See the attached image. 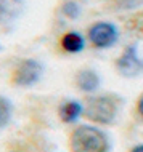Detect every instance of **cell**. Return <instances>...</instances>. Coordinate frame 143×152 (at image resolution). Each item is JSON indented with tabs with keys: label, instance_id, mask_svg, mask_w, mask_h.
Wrapping results in <instances>:
<instances>
[{
	"label": "cell",
	"instance_id": "1",
	"mask_svg": "<svg viewBox=\"0 0 143 152\" xmlns=\"http://www.w3.org/2000/svg\"><path fill=\"white\" fill-rule=\"evenodd\" d=\"M122 107V99L114 93L88 94L84 104V117L98 126L113 125L117 120Z\"/></svg>",
	"mask_w": 143,
	"mask_h": 152
},
{
	"label": "cell",
	"instance_id": "2",
	"mask_svg": "<svg viewBox=\"0 0 143 152\" xmlns=\"http://www.w3.org/2000/svg\"><path fill=\"white\" fill-rule=\"evenodd\" d=\"M69 152H109L111 141L98 125L80 123L69 131Z\"/></svg>",
	"mask_w": 143,
	"mask_h": 152
},
{
	"label": "cell",
	"instance_id": "3",
	"mask_svg": "<svg viewBox=\"0 0 143 152\" xmlns=\"http://www.w3.org/2000/svg\"><path fill=\"white\" fill-rule=\"evenodd\" d=\"M43 75V64L34 58H23L16 61L10 69L8 83L15 88H29L39 83Z\"/></svg>",
	"mask_w": 143,
	"mask_h": 152
},
{
	"label": "cell",
	"instance_id": "4",
	"mask_svg": "<svg viewBox=\"0 0 143 152\" xmlns=\"http://www.w3.org/2000/svg\"><path fill=\"white\" fill-rule=\"evenodd\" d=\"M85 39H87V43L95 50H108V48H113L119 40V29L114 23L95 21L88 26Z\"/></svg>",
	"mask_w": 143,
	"mask_h": 152
},
{
	"label": "cell",
	"instance_id": "5",
	"mask_svg": "<svg viewBox=\"0 0 143 152\" xmlns=\"http://www.w3.org/2000/svg\"><path fill=\"white\" fill-rule=\"evenodd\" d=\"M114 69L124 79H135L143 74V59L138 56L137 45L130 43L114 59Z\"/></svg>",
	"mask_w": 143,
	"mask_h": 152
},
{
	"label": "cell",
	"instance_id": "6",
	"mask_svg": "<svg viewBox=\"0 0 143 152\" xmlns=\"http://www.w3.org/2000/svg\"><path fill=\"white\" fill-rule=\"evenodd\" d=\"M74 85L79 91L87 94H95L101 87V77L95 69L82 67L74 74Z\"/></svg>",
	"mask_w": 143,
	"mask_h": 152
},
{
	"label": "cell",
	"instance_id": "7",
	"mask_svg": "<svg viewBox=\"0 0 143 152\" xmlns=\"http://www.w3.org/2000/svg\"><path fill=\"white\" fill-rule=\"evenodd\" d=\"M84 117V104L77 99H64L58 106V118L64 125H74Z\"/></svg>",
	"mask_w": 143,
	"mask_h": 152
},
{
	"label": "cell",
	"instance_id": "8",
	"mask_svg": "<svg viewBox=\"0 0 143 152\" xmlns=\"http://www.w3.org/2000/svg\"><path fill=\"white\" fill-rule=\"evenodd\" d=\"M85 45H87V39L76 31H66L60 37V48L68 55H79L84 51Z\"/></svg>",
	"mask_w": 143,
	"mask_h": 152
},
{
	"label": "cell",
	"instance_id": "9",
	"mask_svg": "<svg viewBox=\"0 0 143 152\" xmlns=\"http://www.w3.org/2000/svg\"><path fill=\"white\" fill-rule=\"evenodd\" d=\"M24 0H0V26H10L21 16Z\"/></svg>",
	"mask_w": 143,
	"mask_h": 152
},
{
	"label": "cell",
	"instance_id": "10",
	"mask_svg": "<svg viewBox=\"0 0 143 152\" xmlns=\"http://www.w3.org/2000/svg\"><path fill=\"white\" fill-rule=\"evenodd\" d=\"M80 3L77 0H64L60 3V15L66 19H77L80 16Z\"/></svg>",
	"mask_w": 143,
	"mask_h": 152
},
{
	"label": "cell",
	"instance_id": "11",
	"mask_svg": "<svg viewBox=\"0 0 143 152\" xmlns=\"http://www.w3.org/2000/svg\"><path fill=\"white\" fill-rule=\"evenodd\" d=\"M11 118H13V104L8 98L0 94V130L10 125Z\"/></svg>",
	"mask_w": 143,
	"mask_h": 152
},
{
	"label": "cell",
	"instance_id": "12",
	"mask_svg": "<svg viewBox=\"0 0 143 152\" xmlns=\"http://www.w3.org/2000/svg\"><path fill=\"white\" fill-rule=\"evenodd\" d=\"M114 10L119 11H135L143 7V0H106Z\"/></svg>",
	"mask_w": 143,
	"mask_h": 152
},
{
	"label": "cell",
	"instance_id": "13",
	"mask_svg": "<svg viewBox=\"0 0 143 152\" xmlns=\"http://www.w3.org/2000/svg\"><path fill=\"white\" fill-rule=\"evenodd\" d=\"M135 112L140 118H143V93L137 98V101H135Z\"/></svg>",
	"mask_w": 143,
	"mask_h": 152
},
{
	"label": "cell",
	"instance_id": "14",
	"mask_svg": "<svg viewBox=\"0 0 143 152\" xmlns=\"http://www.w3.org/2000/svg\"><path fill=\"white\" fill-rule=\"evenodd\" d=\"M129 152H143V144H135Z\"/></svg>",
	"mask_w": 143,
	"mask_h": 152
},
{
	"label": "cell",
	"instance_id": "15",
	"mask_svg": "<svg viewBox=\"0 0 143 152\" xmlns=\"http://www.w3.org/2000/svg\"><path fill=\"white\" fill-rule=\"evenodd\" d=\"M11 152H21V151H11Z\"/></svg>",
	"mask_w": 143,
	"mask_h": 152
}]
</instances>
